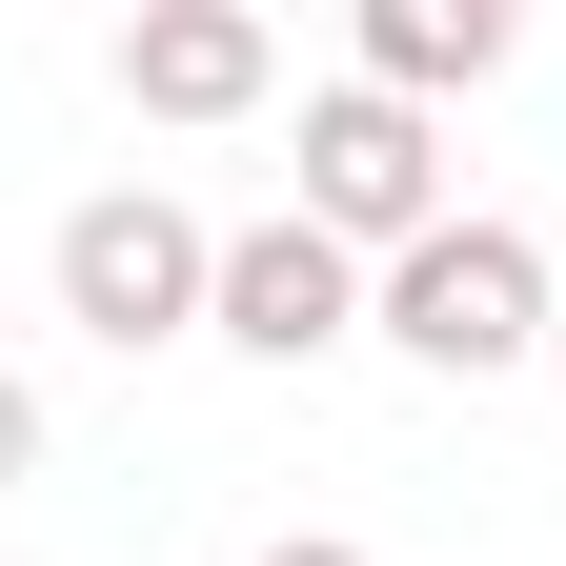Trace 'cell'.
I'll return each mask as SVG.
<instances>
[{
    "mask_svg": "<svg viewBox=\"0 0 566 566\" xmlns=\"http://www.w3.org/2000/svg\"><path fill=\"white\" fill-rule=\"evenodd\" d=\"M263 566H385V546H344V526H283V546H263Z\"/></svg>",
    "mask_w": 566,
    "mask_h": 566,
    "instance_id": "obj_8",
    "label": "cell"
},
{
    "mask_svg": "<svg viewBox=\"0 0 566 566\" xmlns=\"http://www.w3.org/2000/svg\"><path fill=\"white\" fill-rule=\"evenodd\" d=\"M546 324H566L546 243L465 202V223H424V243L385 263V324H365V344H405L424 385H506V365H546Z\"/></svg>",
    "mask_w": 566,
    "mask_h": 566,
    "instance_id": "obj_1",
    "label": "cell"
},
{
    "mask_svg": "<svg viewBox=\"0 0 566 566\" xmlns=\"http://www.w3.org/2000/svg\"><path fill=\"white\" fill-rule=\"evenodd\" d=\"M102 61H122L142 122H243V102L283 82V21H263V0H142Z\"/></svg>",
    "mask_w": 566,
    "mask_h": 566,
    "instance_id": "obj_5",
    "label": "cell"
},
{
    "mask_svg": "<svg viewBox=\"0 0 566 566\" xmlns=\"http://www.w3.org/2000/svg\"><path fill=\"white\" fill-rule=\"evenodd\" d=\"M506 0H365V61L344 82H385V102H465V82H506Z\"/></svg>",
    "mask_w": 566,
    "mask_h": 566,
    "instance_id": "obj_6",
    "label": "cell"
},
{
    "mask_svg": "<svg viewBox=\"0 0 566 566\" xmlns=\"http://www.w3.org/2000/svg\"><path fill=\"white\" fill-rule=\"evenodd\" d=\"M304 223H324V243H365V263H405L424 223H465L424 102H385V82H324V102H304Z\"/></svg>",
    "mask_w": 566,
    "mask_h": 566,
    "instance_id": "obj_3",
    "label": "cell"
},
{
    "mask_svg": "<svg viewBox=\"0 0 566 566\" xmlns=\"http://www.w3.org/2000/svg\"><path fill=\"white\" fill-rule=\"evenodd\" d=\"M41 446H61V424H41V385L0 365V485H41Z\"/></svg>",
    "mask_w": 566,
    "mask_h": 566,
    "instance_id": "obj_7",
    "label": "cell"
},
{
    "mask_svg": "<svg viewBox=\"0 0 566 566\" xmlns=\"http://www.w3.org/2000/svg\"><path fill=\"white\" fill-rule=\"evenodd\" d=\"M365 324H385V263H365V243H324L304 202H283V223H223V324H202V344L324 365V344H365Z\"/></svg>",
    "mask_w": 566,
    "mask_h": 566,
    "instance_id": "obj_4",
    "label": "cell"
},
{
    "mask_svg": "<svg viewBox=\"0 0 566 566\" xmlns=\"http://www.w3.org/2000/svg\"><path fill=\"white\" fill-rule=\"evenodd\" d=\"M546 385H566V324H546Z\"/></svg>",
    "mask_w": 566,
    "mask_h": 566,
    "instance_id": "obj_9",
    "label": "cell"
},
{
    "mask_svg": "<svg viewBox=\"0 0 566 566\" xmlns=\"http://www.w3.org/2000/svg\"><path fill=\"white\" fill-rule=\"evenodd\" d=\"M61 324L82 344H202L223 324V223L202 202H163V182H102V202H61Z\"/></svg>",
    "mask_w": 566,
    "mask_h": 566,
    "instance_id": "obj_2",
    "label": "cell"
}]
</instances>
